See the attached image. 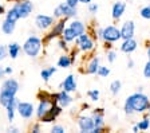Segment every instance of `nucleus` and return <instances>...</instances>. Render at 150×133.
I'll use <instances>...</instances> for the list:
<instances>
[{
    "label": "nucleus",
    "mask_w": 150,
    "mask_h": 133,
    "mask_svg": "<svg viewBox=\"0 0 150 133\" xmlns=\"http://www.w3.org/2000/svg\"><path fill=\"white\" fill-rule=\"evenodd\" d=\"M38 106L35 108V117L36 120L40 121L42 117L48 112V109L51 108V105L54 104V100L51 97L50 93L47 92H39L38 93Z\"/></svg>",
    "instance_id": "4"
},
{
    "label": "nucleus",
    "mask_w": 150,
    "mask_h": 133,
    "mask_svg": "<svg viewBox=\"0 0 150 133\" xmlns=\"http://www.w3.org/2000/svg\"><path fill=\"white\" fill-rule=\"evenodd\" d=\"M100 66V58L97 54L91 55L88 58V60L86 62V66H84V73L88 74V75H97V71Z\"/></svg>",
    "instance_id": "14"
},
{
    "label": "nucleus",
    "mask_w": 150,
    "mask_h": 133,
    "mask_svg": "<svg viewBox=\"0 0 150 133\" xmlns=\"http://www.w3.org/2000/svg\"><path fill=\"white\" fill-rule=\"evenodd\" d=\"M125 11H126V1H123V0H118V1H115L111 7L112 20H114V22H118L122 16H123Z\"/></svg>",
    "instance_id": "18"
},
{
    "label": "nucleus",
    "mask_w": 150,
    "mask_h": 133,
    "mask_svg": "<svg viewBox=\"0 0 150 133\" xmlns=\"http://www.w3.org/2000/svg\"><path fill=\"white\" fill-rule=\"evenodd\" d=\"M122 41L121 28L115 24H109L102 28V42H110V43H117Z\"/></svg>",
    "instance_id": "6"
},
{
    "label": "nucleus",
    "mask_w": 150,
    "mask_h": 133,
    "mask_svg": "<svg viewBox=\"0 0 150 133\" xmlns=\"http://www.w3.org/2000/svg\"><path fill=\"white\" fill-rule=\"evenodd\" d=\"M142 74L146 79H150V60L147 59V62L144 65V70H142Z\"/></svg>",
    "instance_id": "38"
},
{
    "label": "nucleus",
    "mask_w": 150,
    "mask_h": 133,
    "mask_svg": "<svg viewBox=\"0 0 150 133\" xmlns=\"http://www.w3.org/2000/svg\"><path fill=\"white\" fill-rule=\"evenodd\" d=\"M67 18H60V19H56V22L52 24V27L50 28L48 34L43 38V43H48L52 39H58L62 36L63 31L66 28V24H67Z\"/></svg>",
    "instance_id": "5"
},
{
    "label": "nucleus",
    "mask_w": 150,
    "mask_h": 133,
    "mask_svg": "<svg viewBox=\"0 0 150 133\" xmlns=\"http://www.w3.org/2000/svg\"><path fill=\"white\" fill-rule=\"evenodd\" d=\"M139 16L145 20H150V4H146L139 10Z\"/></svg>",
    "instance_id": "35"
},
{
    "label": "nucleus",
    "mask_w": 150,
    "mask_h": 133,
    "mask_svg": "<svg viewBox=\"0 0 150 133\" xmlns=\"http://www.w3.org/2000/svg\"><path fill=\"white\" fill-rule=\"evenodd\" d=\"M131 132H134V133L139 132V129H138V127H137V124H134V125L131 127Z\"/></svg>",
    "instance_id": "50"
},
{
    "label": "nucleus",
    "mask_w": 150,
    "mask_h": 133,
    "mask_svg": "<svg viewBox=\"0 0 150 133\" xmlns=\"http://www.w3.org/2000/svg\"><path fill=\"white\" fill-rule=\"evenodd\" d=\"M60 38H63L67 43H72V42L76 39V35H75V32L70 28L69 26H66V28H64V31H63V34H62Z\"/></svg>",
    "instance_id": "29"
},
{
    "label": "nucleus",
    "mask_w": 150,
    "mask_h": 133,
    "mask_svg": "<svg viewBox=\"0 0 150 133\" xmlns=\"http://www.w3.org/2000/svg\"><path fill=\"white\" fill-rule=\"evenodd\" d=\"M15 28H16V22H12V20H8L4 18L3 23H1V32L6 35H12Z\"/></svg>",
    "instance_id": "25"
},
{
    "label": "nucleus",
    "mask_w": 150,
    "mask_h": 133,
    "mask_svg": "<svg viewBox=\"0 0 150 133\" xmlns=\"http://www.w3.org/2000/svg\"><path fill=\"white\" fill-rule=\"evenodd\" d=\"M117 58H118V53H117L115 50H112V48H110V50L106 51V59L109 63H114L117 60Z\"/></svg>",
    "instance_id": "34"
},
{
    "label": "nucleus",
    "mask_w": 150,
    "mask_h": 133,
    "mask_svg": "<svg viewBox=\"0 0 150 133\" xmlns=\"http://www.w3.org/2000/svg\"><path fill=\"white\" fill-rule=\"evenodd\" d=\"M6 70H4V67L3 66H0V81H1V79H4L6 78Z\"/></svg>",
    "instance_id": "46"
},
{
    "label": "nucleus",
    "mask_w": 150,
    "mask_h": 133,
    "mask_svg": "<svg viewBox=\"0 0 150 133\" xmlns=\"http://www.w3.org/2000/svg\"><path fill=\"white\" fill-rule=\"evenodd\" d=\"M122 90V82L119 81V79H114V81H111V83H110L109 86V92L111 95H118L119 93H121Z\"/></svg>",
    "instance_id": "28"
},
{
    "label": "nucleus",
    "mask_w": 150,
    "mask_h": 133,
    "mask_svg": "<svg viewBox=\"0 0 150 133\" xmlns=\"http://www.w3.org/2000/svg\"><path fill=\"white\" fill-rule=\"evenodd\" d=\"M51 132H54V133H64L66 132V128L63 127V125L55 124V125H52V128H51Z\"/></svg>",
    "instance_id": "41"
},
{
    "label": "nucleus",
    "mask_w": 150,
    "mask_h": 133,
    "mask_svg": "<svg viewBox=\"0 0 150 133\" xmlns=\"http://www.w3.org/2000/svg\"><path fill=\"white\" fill-rule=\"evenodd\" d=\"M87 97L90 98V101L93 102H98L100 98V92L98 90V89H91V90H88L87 92Z\"/></svg>",
    "instance_id": "33"
},
{
    "label": "nucleus",
    "mask_w": 150,
    "mask_h": 133,
    "mask_svg": "<svg viewBox=\"0 0 150 133\" xmlns=\"http://www.w3.org/2000/svg\"><path fill=\"white\" fill-rule=\"evenodd\" d=\"M138 48V42L134 38H129V39H122L121 44H119V50L125 54H133L135 50Z\"/></svg>",
    "instance_id": "17"
},
{
    "label": "nucleus",
    "mask_w": 150,
    "mask_h": 133,
    "mask_svg": "<svg viewBox=\"0 0 150 133\" xmlns=\"http://www.w3.org/2000/svg\"><path fill=\"white\" fill-rule=\"evenodd\" d=\"M56 46L59 48L60 51H64V53H69L70 48H69V43L64 41L63 38H58V42H56Z\"/></svg>",
    "instance_id": "36"
},
{
    "label": "nucleus",
    "mask_w": 150,
    "mask_h": 133,
    "mask_svg": "<svg viewBox=\"0 0 150 133\" xmlns=\"http://www.w3.org/2000/svg\"><path fill=\"white\" fill-rule=\"evenodd\" d=\"M4 70H6V75H11V74L13 73V69L11 66H6L4 67Z\"/></svg>",
    "instance_id": "47"
},
{
    "label": "nucleus",
    "mask_w": 150,
    "mask_h": 133,
    "mask_svg": "<svg viewBox=\"0 0 150 133\" xmlns=\"http://www.w3.org/2000/svg\"><path fill=\"white\" fill-rule=\"evenodd\" d=\"M66 3L69 4V6H71V7H78L79 0H66Z\"/></svg>",
    "instance_id": "43"
},
{
    "label": "nucleus",
    "mask_w": 150,
    "mask_h": 133,
    "mask_svg": "<svg viewBox=\"0 0 150 133\" xmlns=\"http://www.w3.org/2000/svg\"><path fill=\"white\" fill-rule=\"evenodd\" d=\"M135 67V62H134V59L133 58H129L127 59V69H134Z\"/></svg>",
    "instance_id": "42"
},
{
    "label": "nucleus",
    "mask_w": 150,
    "mask_h": 133,
    "mask_svg": "<svg viewBox=\"0 0 150 133\" xmlns=\"http://www.w3.org/2000/svg\"><path fill=\"white\" fill-rule=\"evenodd\" d=\"M16 112H18V114L23 118V120L28 121L35 116V106H34V104H31V102L19 101Z\"/></svg>",
    "instance_id": "10"
},
{
    "label": "nucleus",
    "mask_w": 150,
    "mask_h": 133,
    "mask_svg": "<svg viewBox=\"0 0 150 133\" xmlns=\"http://www.w3.org/2000/svg\"><path fill=\"white\" fill-rule=\"evenodd\" d=\"M134 34H135V23L133 22V20H126V22H123V24L121 26L122 39L134 38Z\"/></svg>",
    "instance_id": "19"
},
{
    "label": "nucleus",
    "mask_w": 150,
    "mask_h": 133,
    "mask_svg": "<svg viewBox=\"0 0 150 133\" xmlns=\"http://www.w3.org/2000/svg\"><path fill=\"white\" fill-rule=\"evenodd\" d=\"M18 104H19V100L15 97V98H13L12 101H11V102H9V104L6 106L7 120H8V122H9V124H12L13 121H15V114L18 113V112H16V108H18Z\"/></svg>",
    "instance_id": "22"
},
{
    "label": "nucleus",
    "mask_w": 150,
    "mask_h": 133,
    "mask_svg": "<svg viewBox=\"0 0 150 133\" xmlns=\"http://www.w3.org/2000/svg\"><path fill=\"white\" fill-rule=\"evenodd\" d=\"M150 105L149 95L144 92H135L130 94L123 102V112L126 116H133V114H144L147 112V108Z\"/></svg>",
    "instance_id": "1"
},
{
    "label": "nucleus",
    "mask_w": 150,
    "mask_h": 133,
    "mask_svg": "<svg viewBox=\"0 0 150 133\" xmlns=\"http://www.w3.org/2000/svg\"><path fill=\"white\" fill-rule=\"evenodd\" d=\"M13 6L16 7V10L20 15V19H27L34 12V3L31 0H16Z\"/></svg>",
    "instance_id": "11"
},
{
    "label": "nucleus",
    "mask_w": 150,
    "mask_h": 133,
    "mask_svg": "<svg viewBox=\"0 0 150 133\" xmlns=\"http://www.w3.org/2000/svg\"><path fill=\"white\" fill-rule=\"evenodd\" d=\"M76 125H78L79 132L82 133H91L94 129V118L93 116H88V114H82L79 116L78 120H76Z\"/></svg>",
    "instance_id": "12"
},
{
    "label": "nucleus",
    "mask_w": 150,
    "mask_h": 133,
    "mask_svg": "<svg viewBox=\"0 0 150 133\" xmlns=\"http://www.w3.org/2000/svg\"><path fill=\"white\" fill-rule=\"evenodd\" d=\"M19 89H20V85H19L18 79L15 78H7L3 81V83H1V89L0 90H3V92H7L9 93V94H13L16 95L19 92Z\"/></svg>",
    "instance_id": "16"
},
{
    "label": "nucleus",
    "mask_w": 150,
    "mask_h": 133,
    "mask_svg": "<svg viewBox=\"0 0 150 133\" xmlns=\"http://www.w3.org/2000/svg\"><path fill=\"white\" fill-rule=\"evenodd\" d=\"M146 57L150 60V41L146 42Z\"/></svg>",
    "instance_id": "45"
},
{
    "label": "nucleus",
    "mask_w": 150,
    "mask_h": 133,
    "mask_svg": "<svg viewBox=\"0 0 150 133\" xmlns=\"http://www.w3.org/2000/svg\"><path fill=\"white\" fill-rule=\"evenodd\" d=\"M7 57H8V48H7L6 44H1L0 46V60H3Z\"/></svg>",
    "instance_id": "40"
},
{
    "label": "nucleus",
    "mask_w": 150,
    "mask_h": 133,
    "mask_svg": "<svg viewBox=\"0 0 150 133\" xmlns=\"http://www.w3.org/2000/svg\"><path fill=\"white\" fill-rule=\"evenodd\" d=\"M74 43H75V47L78 48L79 53H82V54H91L97 48V41L87 31L83 32L82 35H79L78 38L74 41Z\"/></svg>",
    "instance_id": "3"
},
{
    "label": "nucleus",
    "mask_w": 150,
    "mask_h": 133,
    "mask_svg": "<svg viewBox=\"0 0 150 133\" xmlns=\"http://www.w3.org/2000/svg\"><path fill=\"white\" fill-rule=\"evenodd\" d=\"M91 116L94 118V129L91 133H100L106 130V122H105V112L103 109H93L91 110Z\"/></svg>",
    "instance_id": "8"
},
{
    "label": "nucleus",
    "mask_w": 150,
    "mask_h": 133,
    "mask_svg": "<svg viewBox=\"0 0 150 133\" xmlns=\"http://www.w3.org/2000/svg\"><path fill=\"white\" fill-rule=\"evenodd\" d=\"M15 97H16V95L9 94V93H7V92H3V90H0V105H1L3 108H6L7 105H8L11 101H12Z\"/></svg>",
    "instance_id": "30"
},
{
    "label": "nucleus",
    "mask_w": 150,
    "mask_h": 133,
    "mask_svg": "<svg viewBox=\"0 0 150 133\" xmlns=\"http://www.w3.org/2000/svg\"><path fill=\"white\" fill-rule=\"evenodd\" d=\"M62 112H63L62 106H60V105H58L56 102H54V104L51 105V108L48 109V112H47L43 117H42L40 122L42 124H52L54 121H56V118L62 114Z\"/></svg>",
    "instance_id": "13"
},
{
    "label": "nucleus",
    "mask_w": 150,
    "mask_h": 133,
    "mask_svg": "<svg viewBox=\"0 0 150 133\" xmlns=\"http://www.w3.org/2000/svg\"><path fill=\"white\" fill-rule=\"evenodd\" d=\"M149 130H150V129H149Z\"/></svg>",
    "instance_id": "56"
},
{
    "label": "nucleus",
    "mask_w": 150,
    "mask_h": 133,
    "mask_svg": "<svg viewBox=\"0 0 150 133\" xmlns=\"http://www.w3.org/2000/svg\"><path fill=\"white\" fill-rule=\"evenodd\" d=\"M7 48H8V57L11 59H16L19 57V54L22 53V46L18 42H12V43L7 44Z\"/></svg>",
    "instance_id": "24"
},
{
    "label": "nucleus",
    "mask_w": 150,
    "mask_h": 133,
    "mask_svg": "<svg viewBox=\"0 0 150 133\" xmlns=\"http://www.w3.org/2000/svg\"><path fill=\"white\" fill-rule=\"evenodd\" d=\"M60 14H62L63 18H67V19H74L78 16V8L76 7H71L67 3H60L58 6Z\"/></svg>",
    "instance_id": "20"
},
{
    "label": "nucleus",
    "mask_w": 150,
    "mask_h": 133,
    "mask_svg": "<svg viewBox=\"0 0 150 133\" xmlns=\"http://www.w3.org/2000/svg\"><path fill=\"white\" fill-rule=\"evenodd\" d=\"M87 10L91 15H95V14L99 11V6H98L97 3H90V4H87Z\"/></svg>",
    "instance_id": "37"
},
{
    "label": "nucleus",
    "mask_w": 150,
    "mask_h": 133,
    "mask_svg": "<svg viewBox=\"0 0 150 133\" xmlns=\"http://www.w3.org/2000/svg\"><path fill=\"white\" fill-rule=\"evenodd\" d=\"M56 22V19L54 18V15H46V14H38L35 16V27L39 31H47L52 27V24Z\"/></svg>",
    "instance_id": "7"
},
{
    "label": "nucleus",
    "mask_w": 150,
    "mask_h": 133,
    "mask_svg": "<svg viewBox=\"0 0 150 133\" xmlns=\"http://www.w3.org/2000/svg\"><path fill=\"white\" fill-rule=\"evenodd\" d=\"M6 19L12 20V22H18V20L20 19V15H19V12H18L15 6H12L8 11H6Z\"/></svg>",
    "instance_id": "31"
},
{
    "label": "nucleus",
    "mask_w": 150,
    "mask_h": 133,
    "mask_svg": "<svg viewBox=\"0 0 150 133\" xmlns=\"http://www.w3.org/2000/svg\"><path fill=\"white\" fill-rule=\"evenodd\" d=\"M137 92H144V86H138Z\"/></svg>",
    "instance_id": "52"
},
{
    "label": "nucleus",
    "mask_w": 150,
    "mask_h": 133,
    "mask_svg": "<svg viewBox=\"0 0 150 133\" xmlns=\"http://www.w3.org/2000/svg\"><path fill=\"white\" fill-rule=\"evenodd\" d=\"M146 113H147V116L150 117V105H149V108H147V112H146Z\"/></svg>",
    "instance_id": "53"
},
{
    "label": "nucleus",
    "mask_w": 150,
    "mask_h": 133,
    "mask_svg": "<svg viewBox=\"0 0 150 133\" xmlns=\"http://www.w3.org/2000/svg\"><path fill=\"white\" fill-rule=\"evenodd\" d=\"M112 44H114V43H110V42H103V47L106 48V50H110V48H112Z\"/></svg>",
    "instance_id": "48"
},
{
    "label": "nucleus",
    "mask_w": 150,
    "mask_h": 133,
    "mask_svg": "<svg viewBox=\"0 0 150 133\" xmlns=\"http://www.w3.org/2000/svg\"><path fill=\"white\" fill-rule=\"evenodd\" d=\"M43 39L39 38L38 35H30L27 39L24 41L22 46V50L27 57L32 58V59H36L39 55H40L42 50H43Z\"/></svg>",
    "instance_id": "2"
},
{
    "label": "nucleus",
    "mask_w": 150,
    "mask_h": 133,
    "mask_svg": "<svg viewBox=\"0 0 150 133\" xmlns=\"http://www.w3.org/2000/svg\"><path fill=\"white\" fill-rule=\"evenodd\" d=\"M60 89L66 90V92L69 93H75L78 90V82H76V78H75L74 74H69V75H66L64 79L62 81V83L59 85Z\"/></svg>",
    "instance_id": "15"
},
{
    "label": "nucleus",
    "mask_w": 150,
    "mask_h": 133,
    "mask_svg": "<svg viewBox=\"0 0 150 133\" xmlns=\"http://www.w3.org/2000/svg\"><path fill=\"white\" fill-rule=\"evenodd\" d=\"M111 74V69L107 66H105V65H100L99 69H98L97 71V75L100 77V78H107V77Z\"/></svg>",
    "instance_id": "32"
},
{
    "label": "nucleus",
    "mask_w": 150,
    "mask_h": 133,
    "mask_svg": "<svg viewBox=\"0 0 150 133\" xmlns=\"http://www.w3.org/2000/svg\"><path fill=\"white\" fill-rule=\"evenodd\" d=\"M0 15H6V8L3 4H0Z\"/></svg>",
    "instance_id": "49"
},
{
    "label": "nucleus",
    "mask_w": 150,
    "mask_h": 133,
    "mask_svg": "<svg viewBox=\"0 0 150 133\" xmlns=\"http://www.w3.org/2000/svg\"><path fill=\"white\" fill-rule=\"evenodd\" d=\"M91 0H79V4H90Z\"/></svg>",
    "instance_id": "51"
},
{
    "label": "nucleus",
    "mask_w": 150,
    "mask_h": 133,
    "mask_svg": "<svg viewBox=\"0 0 150 133\" xmlns=\"http://www.w3.org/2000/svg\"><path fill=\"white\" fill-rule=\"evenodd\" d=\"M15 1H16V0H15Z\"/></svg>",
    "instance_id": "55"
},
{
    "label": "nucleus",
    "mask_w": 150,
    "mask_h": 133,
    "mask_svg": "<svg viewBox=\"0 0 150 133\" xmlns=\"http://www.w3.org/2000/svg\"><path fill=\"white\" fill-rule=\"evenodd\" d=\"M31 132L32 133H40L42 132V122L38 120V122H34L31 125Z\"/></svg>",
    "instance_id": "39"
},
{
    "label": "nucleus",
    "mask_w": 150,
    "mask_h": 133,
    "mask_svg": "<svg viewBox=\"0 0 150 133\" xmlns=\"http://www.w3.org/2000/svg\"><path fill=\"white\" fill-rule=\"evenodd\" d=\"M51 97H52L54 102H56L58 105H60L63 109L71 106L72 102H74V97L71 95V93L66 92V90H63V89L60 90V92L52 93V94H51Z\"/></svg>",
    "instance_id": "9"
},
{
    "label": "nucleus",
    "mask_w": 150,
    "mask_h": 133,
    "mask_svg": "<svg viewBox=\"0 0 150 133\" xmlns=\"http://www.w3.org/2000/svg\"><path fill=\"white\" fill-rule=\"evenodd\" d=\"M137 127L141 132H146L150 129V117L147 116V113H144V117L141 118L139 121H137Z\"/></svg>",
    "instance_id": "27"
},
{
    "label": "nucleus",
    "mask_w": 150,
    "mask_h": 133,
    "mask_svg": "<svg viewBox=\"0 0 150 133\" xmlns=\"http://www.w3.org/2000/svg\"><path fill=\"white\" fill-rule=\"evenodd\" d=\"M149 35H150V30H149Z\"/></svg>",
    "instance_id": "54"
},
{
    "label": "nucleus",
    "mask_w": 150,
    "mask_h": 133,
    "mask_svg": "<svg viewBox=\"0 0 150 133\" xmlns=\"http://www.w3.org/2000/svg\"><path fill=\"white\" fill-rule=\"evenodd\" d=\"M56 71H58V67H55V66L46 67V69H43V70L40 71V78L47 83L48 81H50V78L56 73Z\"/></svg>",
    "instance_id": "26"
},
{
    "label": "nucleus",
    "mask_w": 150,
    "mask_h": 133,
    "mask_svg": "<svg viewBox=\"0 0 150 133\" xmlns=\"http://www.w3.org/2000/svg\"><path fill=\"white\" fill-rule=\"evenodd\" d=\"M7 132H9V133H19L20 130H19V128H16V127H13V125H11V127L7 129Z\"/></svg>",
    "instance_id": "44"
},
{
    "label": "nucleus",
    "mask_w": 150,
    "mask_h": 133,
    "mask_svg": "<svg viewBox=\"0 0 150 133\" xmlns=\"http://www.w3.org/2000/svg\"><path fill=\"white\" fill-rule=\"evenodd\" d=\"M56 66L60 67V69H70L72 66V60H71V57H70L69 53H63L58 60H56Z\"/></svg>",
    "instance_id": "23"
},
{
    "label": "nucleus",
    "mask_w": 150,
    "mask_h": 133,
    "mask_svg": "<svg viewBox=\"0 0 150 133\" xmlns=\"http://www.w3.org/2000/svg\"><path fill=\"white\" fill-rule=\"evenodd\" d=\"M70 27V28L72 30V31L75 32V35H76V38H78L79 35H82L83 32L87 31V27H86V24H84L82 20L76 19V18H74V19H71V22L67 24Z\"/></svg>",
    "instance_id": "21"
}]
</instances>
